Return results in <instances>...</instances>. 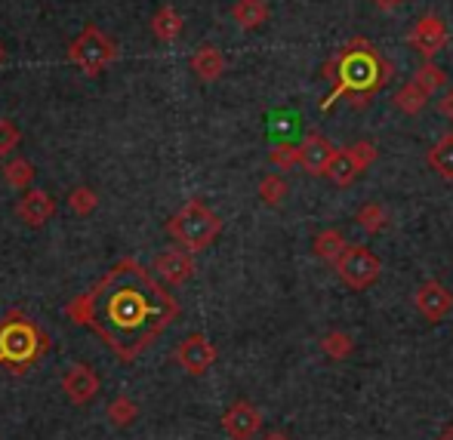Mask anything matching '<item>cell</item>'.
Masks as SVG:
<instances>
[{"mask_svg":"<svg viewBox=\"0 0 453 440\" xmlns=\"http://www.w3.org/2000/svg\"><path fill=\"white\" fill-rule=\"evenodd\" d=\"M65 315L93 330L118 357L133 360L176 321L180 305L136 259H124L74 299Z\"/></svg>","mask_w":453,"mask_h":440,"instance_id":"6da1fadb","label":"cell"},{"mask_svg":"<svg viewBox=\"0 0 453 440\" xmlns=\"http://www.w3.org/2000/svg\"><path fill=\"white\" fill-rule=\"evenodd\" d=\"M321 74L327 80H334L330 95L321 102V111H334V105L340 99H349V105L355 111L370 105L380 89L388 87L395 74V65L367 41V37H352L327 65L321 68Z\"/></svg>","mask_w":453,"mask_h":440,"instance_id":"7a4b0ae2","label":"cell"},{"mask_svg":"<svg viewBox=\"0 0 453 440\" xmlns=\"http://www.w3.org/2000/svg\"><path fill=\"white\" fill-rule=\"evenodd\" d=\"M170 238L188 253H201L213 247V240L222 231V219L201 201H188L173 219L167 222Z\"/></svg>","mask_w":453,"mask_h":440,"instance_id":"3957f363","label":"cell"},{"mask_svg":"<svg viewBox=\"0 0 453 440\" xmlns=\"http://www.w3.org/2000/svg\"><path fill=\"white\" fill-rule=\"evenodd\" d=\"M47 348V339L41 336V330L22 315H10L0 323V360L10 363H31L41 357Z\"/></svg>","mask_w":453,"mask_h":440,"instance_id":"277c9868","label":"cell"},{"mask_svg":"<svg viewBox=\"0 0 453 440\" xmlns=\"http://www.w3.org/2000/svg\"><path fill=\"white\" fill-rule=\"evenodd\" d=\"M114 59H118V43L108 34H102L96 25H84V31H81L72 41V47H68V62L78 65L87 78L102 74Z\"/></svg>","mask_w":453,"mask_h":440,"instance_id":"5b68a950","label":"cell"},{"mask_svg":"<svg viewBox=\"0 0 453 440\" xmlns=\"http://www.w3.org/2000/svg\"><path fill=\"white\" fill-rule=\"evenodd\" d=\"M334 265H336L340 280L346 286H352V290H367V286H373L376 280H380V271H382L380 259H376L367 247H358V244L346 247V253H342Z\"/></svg>","mask_w":453,"mask_h":440,"instance_id":"8992f818","label":"cell"},{"mask_svg":"<svg viewBox=\"0 0 453 440\" xmlns=\"http://www.w3.org/2000/svg\"><path fill=\"white\" fill-rule=\"evenodd\" d=\"M411 47L417 49L426 62L435 59V56L448 47V25H444V19L435 16V12L419 16L411 31Z\"/></svg>","mask_w":453,"mask_h":440,"instance_id":"52a82bcc","label":"cell"},{"mask_svg":"<svg viewBox=\"0 0 453 440\" xmlns=\"http://www.w3.org/2000/svg\"><path fill=\"white\" fill-rule=\"evenodd\" d=\"M413 305H417V311L429 323H441L453 311V292L444 284H438V280H426L413 292Z\"/></svg>","mask_w":453,"mask_h":440,"instance_id":"ba28073f","label":"cell"},{"mask_svg":"<svg viewBox=\"0 0 453 440\" xmlns=\"http://www.w3.org/2000/svg\"><path fill=\"white\" fill-rule=\"evenodd\" d=\"M176 360H180V367L185 373L203 376L216 363V345L203 333H191V336H185L180 342V348H176Z\"/></svg>","mask_w":453,"mask_h":440,"instance_id":"9c48e42d","label":"cell"},{"mask_svg":"<svg viewBox=\"0 0 453 440\" xmlns=\"http://www.w3.org/2000/svg\"><path fill=\"white\" fill-rule=\"evenodd\" d=\"M336 157V148L327 136L321 133H309V136L299 142V167L309 176H327L330 163Z\"/></svg>","mask_w":453,"mask_h":440,"instance_id":"30bf717a","label":"cell"},{"mask_svg":"<svg viewBox=\"0 0 453 440\" xmlns=\"http://www.w3.org/2000/svg\"><path fill=\"white\" fill-rule=\"evenodd\" d=\"M16 213H19V219H22L25 225L41 228L56 216V197L47 194V191H41V188H28L22 197H19Z\"/></svg>","mask_w":453,"mask_h":440,"instance_id":"8fae6325","label":"cell"},{"mask_svg":"<svg viewBox=\"0 0 453 440\" xmlns=\"http://www.w3.org/2000/svg\"><path fill=\"white\" fill-rule=\"evenodd\" d=\"M222 429H226V435L232 440H250L263 429V413L247 404V400H238V404L222 416Z\"/></svg>","mask_w":453,"mask_h":440,"instance_id":"7c38bea8","label":"cell"},{"mask_svg":"<svg viewBox=\"0 0 453 440\" xmlns=\"http://www.w3.org/2000/svg\"><path fill=\"white\" fill-rule=\"evenodd\" d=\"M62 388H65V394L74 404H90L96 394H99V376H96L87 363H74V367L62 376Z\"/></svg>","mask_w":453,"mask_h":440,"instance_id":"4fadbf2b","label":"cell"},{"mask_svg":"<svg viewBox=\"0 0 453 440\" xmlns=\"http://www.w3.org/2000/svg\"><path fill=\"white\" fill-rule=\"evenodd\" d=\"M155 271L157 277L164 280V284L170 286H180L185 280L195 274V259H191L188 250H170V253H161V256L155 259Z\"/></svg>","mask_w":453,"mask_h":440,"instance_id":"5bb4252c","label":"cell"},{"mask_svg":"<svg viewBox=\"0 0 453 440\" xmlns=\"http://www.w3.org/2000/svg\"><path fill=\"white\" fill-rule=\"evenodd\" d=\"M191 72H195L197 80H203V84H213V80H219L222 74H226V56H222L219 47H213V43H201V47L195 49V56H191Z\"/></svg>","mask_w":453,"mask_h":440,"instance_id":"9a60e30c","label":"cell"},{"mask_svg":"<svg viewBox=\"0 0 453 440\" xmlns=\"http://www.w3.org/2000/svg\"><path fill=\"white\" fill-rule=\"evenodd\" d=\"M269 4L265 0H234L232 6V19L241 25L244 31H253V28H263L269 22Z\"/></svg>","mask_w":453,"mask_h":440,"instance_id":"2e32d148","label":"cell"},{"mask_svg":"<svg viewBox=\"0 0 453 440\" xmlns=\"http://www.w3.org/2000/svg\"><path fill=\"white\" fill-rule=\"evenodd\" d=\"M182 16L173 10V6H157V12L151 16V34L161 43H173L180 41L182 34Z\"/></svg>","mask_w":453,"mask_h":440,"instance_id":"e0dca14e","label":"cell"},{"mask_svg":"<svg viewBox=\"0 0 453 440\" xmlns=\"http://www.w3.org/2000/svg\"><path fill=\"white\" fill-rule=\"evenodd\" d=\"M361 173H364L361 161L352 155V148H346V151H336L334 163H330V170H327V178L334 185H340V188H349Z\"/></svg>","mask_w":453,"mask_h":440,"instance_id":"ac0fdd59","label":"cell"},{"mask_svg":"<svg viewBox=\"0 0 453 440\" xmlns=\"http://www.w3.org/2000/svg\"><path fill=\"white\" fill-rule=\"evenodd\" d=\"M346 238H342V231H336V228H324V231L315 234V240H311V253H315L321 262H336V259L346 253Z\"/></svg>","mask_w":453,"mask_h":440,"instance_id":"d6986e66","label":"cell"},{"mask_svg":"<svg viewBox=\"0 0 453 440\" xmlns=\"http://www.w3.org/2000/svg\"><path fill=\"white\" fill-rule=\"evenodd\" d=\"M0 173H4L6 185H10V188H16V191H28L31 182H35V176H37L35 163L25 161V157H10V161L0 167Z\"/></svg>","mask_w":453,"mask_h":440,"instance_id":"ffe728a7","label":"cell"},{"mask_svg":"<svg viewBox=\"0 0 453 440\" xmlns=\"http://www.w3.org/2000/svg\"><path fill=\"white\" fill-rule=\"evenodd\" d=\"M429 99H432V95H426L423 89H419L417 84H413V80H411V84H404L401 89H395V93H392V105L398 108L401 114H411V118H413V114L423 111L426 102H429Z\"/></svg>","mask_w":453,"mask_h":440,"instance_id":"44dd1931","label":"cell"},{"mask_svg":"<svg viewBox=\"0 0 453 440\" xmlns=\"http://www.w3.org/2000/svg\"><path fill=\"white\" fill-rule=\"evenodd\" d=\"M429 163L441 178H453V133H444L429 148Z\"/></svg>","mask_w":453,"mask_h":440,"instance_id":"7402d4cb","label":"cell"},{"mask_svg":"<svg viewBox=\"0 0 453 440\" xmlns=\"http://www.w3.org/2000/svg\"><path fill=\"white\" fill-rule=\"evenodd\" d=\"M413 84L423 89L426 95H435L438 89L448 84V74H444V68H438L435 62H423V65L417 68V74H413Z\"/></svg>","mask_w":453,"mask_h":440,"instance_id":"603a6c76","label":"cell"},{"mask_svg":"<svg viewBox=\"0 0 453 440\" xmlns=\"http://www.w3.org/2000/svg\"><path fill=\"white\" fill-rule=\"evenodd\" d=\"M287 178L280 173H269L263 176V182H259V197H263V203H269V207H278L280 201L287 197Z\"/></svg>","mask_w":453,"mask_h":440,"instance_id":"cb8c5ba5","label":"cell"},{"mask_svg":"<svg viewBox=\"0 0 453 440\" xmlns=\"http://www.w3.org/2000/svg\"><path fill=\"white\" fill-rule=\"evenodd\" d=\"M355 222H358L367 234H380L382 228H386V209H382L380 203H364L358 209V216H355Z\"/></svg>","mask_w":453,"mask_h":440,"instance_id":"d4e9b609","label":"cell"},{"mask_svg":"<svg viewBox=\"0 0 453 440\" xmlns=\"http://www.w3.org/2000/svg\"><path fill=\"white\" fill-rule=\"evenodd\" d=\"M321 348H324V354H327V357H336V360H342V357H349V354L355 352V339L349 333H340V330H336V333L324 336Z\"/></svg>","mask_w":453,"mask_h":440,"instance_id":"484cf974","label":"cell"},{"mask_svg":"<svg viewBox=\"0 0 453 440\" xmlns=\"http://www.w3.org/2000/svg\"><path fill=\"white\" fill-rule=\"evenodd\" d=\"M96 203H99V197H96V191L87 188V185H78V188L68 194V207H72L78 216H90L96 209Z\"/></svg>","mask_w":453,"mask_h":440,"instance_id":"4316f807","label":"cell"},{"mask_svg":"<svg viewBox=\"0 0 453 440\" xmlns=\"http://www.w3.org/2000/svg\"><path fill=\"white\" fill-rule=\"evenodd\" d=\"M269 161L274 163L278 170H290V167H299V145H274L269 151Z\"/></svg>","mask_w":453,"mask_h":440,"instance_id":"83f0119b","label":"cell"},{"mask_svg":"<svg viewBox=\"0 0 453 440\" xmlns=\"http://www.w3.org/2000/svg\"><path fill=\"white\" fill-rule=\"evenodd\" d=\"M19 142H22V130L4 118L0 120V157H10L19 148Z\"/></svg>","mask_w":453,"mask_h":440,"instance_id":"f1b7e54d","label":"cell"},{"mask_svg":"<svg viewBox=\"0 0 453 440\" xmlns=\"http://www.w3.org/2000/svg\"><path fill=\"white\" fill-rule=\"evenodd\" d=\"M108 416H111L114 425H130L136 419V404L130 398H118L111 406H108Z\"/></svg>","mask_w":453,"mask_h":440,"instance_id":"f546056e","label":"cell"},{"mask_svg":"<svg viewBox=\"0 0 453 440\" xmlns=\"http://www.w3.org/2000/svg\"><path fill=\"white\" fill-rule=\"evenodd\" d=\"M349 148H352V155L358 157L361 161V167L367 170L370 163L376 161V157H380V151H376V145L370 142V139H361V142H355V145H349Z\"/></svg>","mask_w":453,"mask_h":440,"instance_id":"4dcf8cb0","label":"cell"},{"mask_svg":"<svg viewBox=\"0 0 453 440\" xmlns=\"http://www.w3.org/2000/svg\"><path fill=\"white\" fill-rule=\"evenodd\" d=\"M438 108H441V114H444V118H448L450 124H453V87L448 89V93H444V99L438 102Z\"/></svg>","mask_w":453,"mask_h":440,"instance_id":"1f68e13d","label":"cell"},{"mask_svg":"<svg viewBox=\"0 0 453 440\" xmlns=\"http://www.w3.org/2000/svg\"><path fill=\"white\" fill-rule=\"evenodd\" d=\"M370 4L376 6V10H382V12H388V10H395V6L401 4V0H370Z\"/></svg>","mask_w":453,"mask_h":440,"instance_id":"d6a6232c","label":"cell"},{"mask_svg":"<svg viewBox=\"0 0 453 440\" xmlns=\"http://www.w3.org/2000/svg\"><path fill=\"white\" fill-rule=\"evenodd\" d=\"M265 440H287V435H280V431H272V435H265Z\"/></svg>","mask_w":453,"mask_h":440,"instance_id":"836d02e7","label":"cell"},{"mask_svg":"<svg viewBox=\"0 0 453 440\" xmlns=\"http://www.w3.org/2000/svg\"><path fill=\"white\" fill-rule=\"evenodd\" d=\"M438 440H453V425H450V429H448V431H444V435H441V437H438Z\"/></svg>","mask_w":453,"mask_h":440,"instance_id":"e575fe53","label":"cell"},{"mask_svg":"<svg viewBox=\"0 0 453 440\" xmlns=\"http://www.w3.org/2000/svg\"><path fill=\"white\" fill-rule=\"evenodd\" d=\"M6 62V49H4V43H0V65Z\"/></svg>","mask_w":453,"mask_h":440,"instance_id":"d590c367","label":"cell"}]
</instances>
